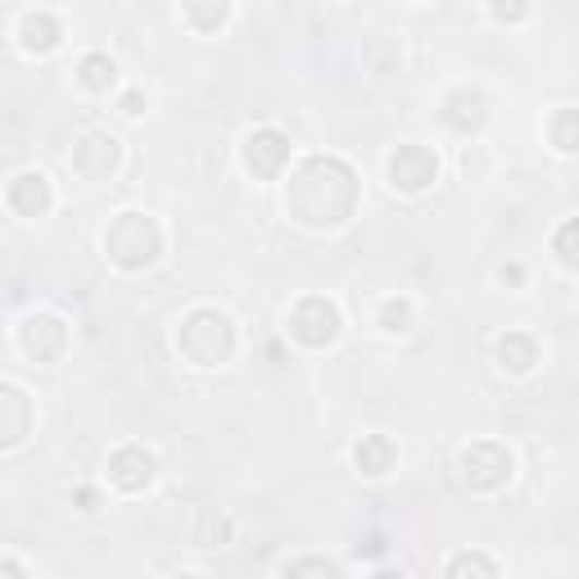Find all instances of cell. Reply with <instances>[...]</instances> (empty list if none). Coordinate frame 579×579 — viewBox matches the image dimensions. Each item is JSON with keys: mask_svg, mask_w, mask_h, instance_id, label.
Masks as SVG:
<instances>
[{"mask_svg": "<svg viewBox=\"0 0 579 579\" xmlns=\"http://www.w3.org/2000/svg\"><path fill=\"white\" fill-rule=\"evenodd\" d=\"M286 208L303 227H340L358 213V172L335 155L303 159L286 186Z\"/></svg>", "mask_w": 579, "mask_h": 579, "instance_id": "6da1fadb", "label": "cell"}, {"mask_svg": "<svg viewBox=\"0 0 579 579\" xmlns=\"http://www.w3.org/2000/svg\"><path fill=\"white\" fill-rule=\"evenodd\" d=\"M159 250H164V231L155 218H145V213H118V218L105 227V254L123 272L149 267L159 258Z\"/></svg>", "mask_w": 579, "mask_h": 579, "instance_id": "7a4b0ae2", "label": "cell"}, {"mask_svg": "<svg viewBox=\"0 0 579 579\" xmlns=\"http://www.w3.org/2000/svg\"><path fill=\"white\" fill-rule=\"evenodd\" d=\"M177 349L186 353L195 367H218L236 353V326L218 309H195L177 330Z\"/></svg>", "mask_w": 579, "mask_h": 579, "instance_id": "3957f363", "label": "cell"}, {"mask_svg": "<svg viewBox=\"0 0 579 579\" xmlns=\"http://www.w3.org/2000/svg\"><path fill=\"white\" fill-rule=\"evenodd\" d=\"M290 335L299 345H309V349L335 345V335H340V309H335L330 299H322V294L299 299L294 313H290Z\"/></svg>", "mask_w": 579, "mask_h": 579, "instance_id": "277c9868", "label": "cell"}, {"mask_svg": "<svg viewBox=\"0 0 579 579\" xmlns=\"http://www.w3.org/2000/svg\"><path fill=\"white\" fill-rule=\"evenodd\" d=\"M462 480L471 484L475 494H494V490H503V484L511 480V453L503 448V444H471L467 453H462Z\"/></svg>", "mask_w": 579, "mask_h": 579, "instance_id": "5b68a950", "label": "cell"}, {"mask_svg": "<svg viewBox=\"0 0 579 579\" xmlns=\"http://www.w3.org/2000/svg\"><path fill=\"white\" fill-rule=\"evenodd\" d=\"M435 177H439V159H435V149H425V145H399L389 155V181L399 191L417 195L425 186H435Z\"/></svg>", "mask_w": 579, "mask_h": 579, "instance_id": "8992f818", "label": "cell"}, {"mask_svg": "<svg viewBox=\"0 0 579 579\" xmlns=\"http://www.w3.org/2000/svg\"><path fill=\"white\" fill-rule=\"evenodd\" d=\"M19 345L27 349V358L55 362L59 353L69 349V326L59 322L55 313H37V317H27V322L19 326Z\"/></svg>", "mask_w": 579, "mask_h": 579, "instance_id": "52a82bcc", "label": "cell"}, {"mask_svg": "<svg viewBox=\"0 0 579 579\" xmlns=\"http://www.w3.org/2000/svg\"><path fill=\"white\" fill-rule=\"evenodd\" d=\"M245 164L254 177L272 181V177H281V168L290 164V136H281L277 128H263L245 141Z\"/></svg>", "mask_w": 579, "mask_h": 579, "instance_id": "ba28073f", "label": "cell"}, {"mask_svg": "<svg viewBox=\"0 0 579 579\" xmlns=\"http://www.w3.org/2000/svg\"><path fill=\"white\" fill-rule=\"evenodd\" d=\"M109 480H113L123 494H141L145 484L155 480V457H149L141 444L113 448V457H109Z\"/></svg>", "mask_w": 579, "mask_h": 579, "instance_id": "9c48e42d", "label": "cell"}, {"mask_svg": "<svg viewBox=\"0 0 579 579\" xmlns=\"http://www.w3.org/2000/svg\"><path fill=\"white\" fill-rule=\"evenodd\" d=\"M73 168H77L82 177H91V181L109 177V172L118 168V141H113V136H105V132L82 136V141H77V149H73Z\"/></svg>", "mask_w": 579, "mask_h": 579, "instance_id": "30bf717a", "label": "cell"}, {"mask_svg": "<svg viewBox=\"0 0 579 579\" xmlns=\"http://www.w3.org/2000/svg\"><path fill=\"white\" fill-rule=\"evenodd\" d=\"M5 204L19 213V218H41L50 208V181L41 172H19L5 191Z\"/></svg>", "mask_w": 579, "mask_h": 579, "instance_id": "8fae6325", "label": "cell"}, {"mask_svg": "<svg viewBox=\"0 0 579 579\" xmlns=\"http://www.w3.org/2000/svg\"><path fill=\"white\" fill-rule=\"evenodd\" d=\"M484 118H490V100L480 96V91H453V96L444 100V123L448 128H457V132H471V128H480Z\"/></svg>", "mask_w": 579, "mask_h": 579, "instance_id": "7c38bea8", "label": "cell"}, {"mask_svg": "<svg viewBox=\"0 0 579 579\" xmlns=\"http://www.w3.org/2000/svg\"><path fill=\"white\" fill-rule=\"evenodd\" d=\"M498 362H503L507 372L521 376V372H530L534 362H539V345L530 340V335H521V330H507L503 340H498Z\"/></svg>", "mask_w": 579, "mask_h": 579, "instance_id": "4fadbf2b", "label": "cell"}, {"mask_svg": "<svg viewBox=\"0 0 579 579\" xmlns=\"http://www.w3.org/2000/svg\"><path fill=\"white\" fill-rule=\"evenodd\" d=\"M0 408H5V421H0V444H19L23 435H27V399L14 389V385H5L0 389Z\"/></svg>", "mask_w": 579, "mask_h": 579, "instance_id": "5bb4252c", "label": "cell"}, {"mask_svg": "<svg viewBox=\"0 0 579 579\" xmlns=\"http://www.w3.org/2000/svg\"><path fill=\"white\" fill-rule=\"evenodd\" d=\"M353 457H358V471L362 475H385L394 467V444L385 435H362V444H358Z\"/></svg>", "mask_w": 579, "mask_h": 579, "instance_id": "9a60e30c", "label": "cell"}, {"mask_svg": "<svg viewBox=\"0 0 579 579\" xmlns=\"http://www.w3.org/2000/svg\"><path fill=\"white\" fill-rule=\"evenodd\" d=\"M59 46V19L55 14H27L23 19V50L46 55Z\"/></svg>", "mask_w": 579, "mask_h": 579, "instance_id": "2e32d148", "label": "cell"}, {"mask_svg": "<svg viewBox=\"0 0 579 579\" xmlns=\"http://www.w3.org/2000/svg\"><path fill=\"white\" fill-rule=\"evenodd\" d=\"M77 77H82L86 91H109V86L118 82V69H113V59H109V55L91 50V55L77 59Z\"/></svg>", "mask_w": 579, "mask_h": 579, "instance_id": "e0dca14e", "label": "cell"}, {"mask_svg": "<svg viewBox=\"0 0 579 579\" xmlns=\"http://www.w3.org/2000/svg\"><path fill=\"white\" fill-rule=\"evenodd\" d=\"M444 579H498V566L484 557V553H457L448 562V575Z\"/></svg>", "mask_w": 579, "mask_h": 579, "instance_id": "ac0fdd59", "label": "cell"}, {"mask_svg": "<svg viewBox=\"0 0 579 579\" xmlns=\"http://www.w3.org/2000/svg\"><path fill=\"white\" fill-rule=\"evenodd\" d=\"M281 579H345V575H340V566L326 562V557H294L281 570Z\"/></svg>", "mask_w": 579, "mask_h": 579, "instance_id": "d6986e66", "label": "cell"}, {"mask_svg": "<svg viewBox=\"0 0 579 579\" xmlns=\"http://www.w3.org/2000/svg\"><path fill=\"white\" fill-rule=\"evenodd\" d=\"M553 145L557 149H579V109H557L553 113Z\"/></svg>", "mask_w": 579, "mask_h": 579, "instance_id": "ffe728a7", "label": "cell"}, {"mask_svg": "<svg viewBox=\"0 0 579 579\" xmlns=\"http://www.w3.org/2000/svg\"><path fill=\"white\" fill-rule=\"evenodd\" d=\"M553 254H557L566 267L579 272V218H570V222L557 227V236H553Z\"/></svg>", "mask_w": 579, "mask_h": 579, "instance_id": "44dd1931", "label": "cell"}, {"mask_svg": "<svg viewBox=\"0 0 579 579\" xmlns=\"http://www.w3.org/2000/svg\"><path fill=\"white\" fill-rule=\"evenodd\" d=\"M186 19L208 33V27H222L227 23V5H186Z\"/></svg>", "mask_w": 579, "mask_h": 579, "instance_id": "7402d4cb", "label": "cell"}, {"mask_svg": "<svg viewBox=\"0 0 579 579\" xmlns=\"http://www.w3.org/2000/svg\"><path fill=\"white\" fill-rule=\"evenodd\" d=\"M408 317H412L408 303H385V326L389 330H408Z\"/></svg>", "mask_w": 579, "mask_h": 579, "instance_id": "603a6c76", "label": "cell"}, {"mask_svg": "<svg viewBox=\"0 0 579 579\" xmlns=\"http://www.w3.org/2000/svg\"><path fill=\"white\" fill-rule=\"evenodd\" d=\"M385 547H389L385 539H367V543H358V547H353V553H358V557H381V553H385Z\"/></svg>", "mask_w": 579, "mask_h": 579, "instance_id": "cb8c5ba5", "label": "cell"}, {"mask_svg": "<svg viewBox=\"0 0 579 579\" xmlns=\"http://www.w3.org/2000/svg\"><path fill=\"white\" fill-rule=\"evenodd\" d=\"M145 109V96H141V91H128V96H123V113H141Z\"/></svg>", "mask_w": 579, "mask_h": 579, "instance_id": "d4e9b609", "label": "cell"}, {"mask_svg": "<svg viewBox=\"0 0 579 579\" xmlns=\"http://www.w3.org/2000/svg\"><path fill=\"white\" fill-rule=\"evenodd\" d=\"M0 575H5V579H23V566H19L14 557H5V566H0Z\"/></svg>", "mask_w": 579, "mask_h": 579, "instance_id": "484cf974", "label": "cell"}, {"mask_svg": "<svg viewBox=\"0 0 579 579\" xmlns=\"http://www.w3.org/2000/svg\"><path fill=\"white\" fill-rule=\"evenodd\" d=\"M521 14H526L521 5H511V10H507V5H498V10H494V19H521Z\"/></svg>", "mask_w": 579, "mask_h": 579, "instance_id": "4316f807", "label": "cell"}, {"mask_svg": "<svg viewBox=\"0 0 579 579\" xmlns=\"http://www.w3.org/2000/svg\"><path fill=\"white\" fill-rule=\"evenodd\" d=\"M372 579H403V575H399V570H376Z\"/></svg>", "mask_w": 579, "mask_h": 579, "instance_id": "83f0119b", "label": "cell"}, {"mask_svg": "<svg viewBox=\"0 0 579 579\" xmlns=\"http://www.w3.org/2000/svg\"><path fill=\"white\" fill-rule=\"evenodd\" d=\"M177 579H195V575H177Z\"/></svg>", "mask_w": 579, "mask_h": 579, "instance_id": "f1b7e54d", "label": "cell"}]
</instances>
